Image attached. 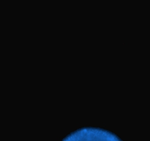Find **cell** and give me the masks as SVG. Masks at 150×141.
<instances>
[{
  "label": "cell",
  "mask_w": 150,
  "mask_h": 141,
  "mask_svg": "<svg viewBox=\"0 0 150 141\" xmlns=\"http://www.w3.org/2000/svg\"><path fill=\"white\" fill-rule=\"evenodd\" d=\"M63 141H122L113 134L103 129L84 128L77 130Z\"/></svg>",
  "instance_id": "obj_1"
}]
</instances>
